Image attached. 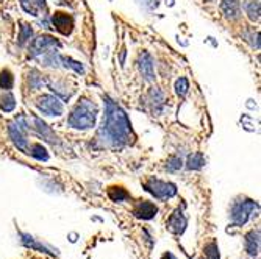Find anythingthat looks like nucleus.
I'll use <instances>...</instances> for the list:
<instances>
[{"instance_id":"nucleus-1","label":"nucleus","mask_w":261,"mask_h":259,"mask_svg":"<svg viewBox=\"0 0 261 259\" xmlns=\"http://www.w3.org/2000/svg\"><path fill=\"white\" fill-rule=\"evenodd\" d=\"M132 137V124L125 111L110 97H105V121L100 130V139L108 146L121 147L128 144Z\"/></svg>"},{"instance_id":"nucleus-24","label":"nucleus","mask_w":261,"mask_h":259,"mask_svg":"<svg viewBox=\"0 0 261 259\" xmlns=\"http://www.w3.org/2000/svg\"><path fill=\"white\" fill-rule=\"evenodd\" d=\"M181 166H183L181 158H178V156H172V158H169L168 164H166V169H168L169 172H175V170H180V169H181Z\"/></svg>"},{"instance_id":"nucleus-2","label":"nucleus","mask_w":261,"mask_h":259,"mask_svg":"<svg viewBox=\"0 0 261 259\" xmlns=\"http://www.w3.org/2000/svg\"><path fill=\"white\" fill-rule=\"evenodd\" d=\"M97 119V108L91 100L83 99L77 103L74 111L69 116V125L75 130H89L96 125Z\"/></svg>"},{"instance_id":"nucleus-22","label":"nucleus","mask_w":261,"mask_h":259,"mask_svg":"<svg viewBox=\"0 0 261 259\" xmlns=\"http://www.w3.org/2000/svg\"><path fill=\"white\" fill-rule=\"evenodd\" d=\"M246 11L250 17V20L256 22L259 19V2L258 0H252V2L246 4Z\"/></svg>"},{"instance_id":"nucleus-7","label":"nucleus","mask_w":261,"mask_h":259,"mask_svg":"<svg viewBox=\"0 0 261 259\" xmlns=\"http://www.w3.org/2000/svg\"><path fill=\"white\" fill-rule=\"evenodd\" d=\"M52 47H60V42L49 36V35H42L39 38H36L32 44V49H30V56H38V55H42L45 53L49 49Z\"/></svg>"},{"instance_id":"nucleus-3","label":"nucleus","mask_w":261,"mask_h":259,"mask_svg":"<svg viewBox=\"0 0 261 259\" xmlns=\"http://www.w3.org/2000/svg\"><path fill=\"white\" fill-rule=\"evenodd\" d=\"M258 203L253 202V200H240V202H234L231 205V213H230V217H231V222H233V226L240 228V226H244L247 223V220L256 213H258Z\"/></svg>"},{"instance_id":"nucleus-25","label":"nucleus","mask_w":261,"mask_h":259,"mask_svg":"<svg viewBox=\"0 0 261 259\" xmlns=\"http://www.w3.org/2000/svg\"><path fill=\"white\" fill-rule=\"evenodd\" d=\"M188 89H189V83H188V80H186L185 77L178 78V80H177V83H175V91H177L178 96H181V97H183V96H186Z\"/></svg>"},{"instance_id":"nucleus-6","label":"nucleus","mask_w":261,"mask_h":259,"mask_svg":"<svg viewBox=\"0 0 261 259\" xmlns=\"http://www.w3.org/2000/svg\"><path fill=\"white\" fill-rule=\"evenodd\" d=\"M36 108L44 116H50V117H58L64 112V106L60 102V99L55 96H49V94H44V96L38 99Z\"/></svg>"},{"instance_id":"nucleus-20","label":"nucleus","mask_w":261,"mask_h":259,"mask_svg":"<svg viewBox=\"0 0 261 259\" xmlns=\"http://www.w3.org/2000/svg\"><path fill=\"white\" fill-rule=\"evenodd\" d=\"M13 84H14V77H13V74L10 72L8 69H4L2 72H0V88L8 91V89L13 88Z\"/></svg>"},{"instance_id":"nucleus-19","label":"nucleus","mask_w":261,"mask_h":259,"mask_svg":"<svg viewBox=\"0 0 261 259\" xmlns=\"http://www.w3.org/2000/svg\"><path fill=\"white\" fill-rule=\"evenodd\" d=\"M29 155H32V156L36 158L38 161H47V159H49V153H47V150H45L41 144H33V146H30Z\"/></svg>"},{"instance_id":"nucleus-21","label":"nucleus","mask_w":261,"mask_h":259,"mask_svg":"<svg viewBox=\"0 0 261 259\" xmlns=\"http://www.w3.org/2000/svg\"><path fill=\"white\" fill-rule=\"evenodd\" d=\"M205 259H221V254H219V247L218 244L213 241V242H208L205 245Z\"/></svg>"},{"instance_id":"nucleus-12","label":"nucleus","mask_w":261,"mask_h":259,"mask_svg":"<svg viewBox=\"0 0 261 259\" xmlns=\"http://www.w3.org/2000/svg\"><path fill=\"white\" fill-rule=\"evenodd\" d=\"M186 225H188V220H186V217L183 214V211L178 208L174 214H171V217L168 220V228H169L171 233H174L178 236V234H181L186 229Z\"/></svg>"},{"instance_id":"nucleus-18","label":"nucleus","mask_w":261,"mask_h":259,"mask_svg":"<svg viewBox=\"0 0 261 259\" xmlns=\"http://www.w3.org/2000/svg\"><path fill=\"white\" fill-rule=\"evenodd\" d=\"M205 166V156L202 153H193L188 158V169L199 170Z\"/></svg>"},{"instance_id":"nucleus-29","label":"nucleus","mask_w":261,"mask_h":259,"mask_svg":"<svg viewBox=\"0 0 261 259\" xmlns=\"http://www.w3.org/2000/svg\"><path fill=\"white\" fill-rule=\"evenodd\" d=\"M161 259H177L172 253H164L163 256H161Z\"/></svg>"},{"instance_id":"nucleus-5","label":"nucleus","mask_w":261,"mask_h":259,"mask_svg":"<svg viewBox=\"0 0 261 259\" xmlns=\"http://www.w3.org/2000/svg\"><path fill=\"white\" fill-rule=\"evenodd\" d=\"M146 191L150 192L155 198L158 200H168L172 198L177 194V186L168 181H161L156 178H150L149 181L144 183Z\"/></svg>"},{"instance_id":"nucleus-4","label":"nucleus","mask_w":261,"mask_h":259,"mask_svg":"<svg viewBox=\"0 0 261 259\" xmlns=\"http://www.w3.org/2000/svg\"><path fill=\"white\" fill-rule=\"evenodd\" d=\"M27 130H29V124H27V117H17L13 122L8 124V134L13 140V144L22 150L23 153H29L30 146H29V139H27Z\"/></svg>"},{"instance_id":"nucleus-11","label":"nucleus","mask_w":261,"mask_h":259,"mask_svg":"<svg viewBox=\"0 0 261 259\" xmlns=\"http://www.w3.org/2000/svg\"><path fill=\"white\" fill-rule=\"evenodd\" d=\"M52 22L55 28L63 35H70V32L74 28V19L66 13H55L52 17Z\"/></svg>"},{"instance_id":"nucleus-17","label":"nucleus","mask_w":261,"mask_h":259,"mask_svg":"<svg viewBox=\"0 0 261 259\" xmlns=\"http://www.w3.org/2000/svg\"><path fill=\"white\" fill-rule=\"evenodd\" d=\"M16 108V99L11 92H7L4 94L2 97H0V109L5 111V112H11L13 109Z\"/></svg>"},{"instance_id":"nucleus-27","label":"nucleus","mask_w":261,"mask_h":259,"mask_svg":"<svg viewBox=\"0 0 261 259\" xmlns=\"http://www.w3.org/2000/svg\"><path fill=\"white\" fill-rule=\"evenodd\" d=\"M32 35H33V32H32V28L29 27V25H22V28H20V36H19V44L22 45V44H25L30 38H32Z\"/></svg>"},{"instance_id":"nucleus-28","label":"nucleus","mask_w":261,"mask_h":259,"mask_svg":"<svg viewBox=\"0 0 261 259\" xmlns=\"http://www.w3.org/2000/svg\"><path fill=\"white\" fill-rule=\"evenodd\" d=\"M30 84H32V88H39L41 84H44L42 77H39V74L36 72V70H32L30 72Z\"/></svg>"},{"instance_id":"nucleus-9","label":"nucleus","mask_w":261,"mask_h":259,"mask_svg":"<svg viewBox=\"0 0 261 259\" xmlns=\"http://www.w3.org/2000/svg\"><path fill=\"white\" fill-rule=\"evenodd\" d=\"M19 236H20L22 244L25 245V247H29V248H32V250H36V251H41V253H45V254H50V256H57L58 254L57 250L50 248L49 245H45L42 242H38L35 238H32L30 234H27V233H19Z\"/></svg>"},{"instance_id":"nucleus-15","label":"nucleus","mask_w":261,"mask_h":259,"mask_svg":"<svg viewBox=\"0 0 261 259\" xmlns=\"http://www.w3.org/2000/svg\"><path fill=\"white\" fill-rule=\"evenodd\" d=\"M32 124H33L35 131H36L39 136H42V139L49 140V142H55V139H57V137L54 136L52 130L49 128V125H47L45 122H42L41 119H38V117H33V119H32Z\"/></svg>"},{"instance_id":"nucleus-14","label":"nucleus","mask_w":261,"mask_h":259,"mask_svg":"<svg viewBox=\"0 0 261 259\" xmlns=\"http://www.w3.org/2000/svg\"><path fill=\"white\" fill-rule=\"evenodd\" d=\"M221 8H222V13L225 14L227 19H238L240 17V0H222L221 4Z\"/></svg>"},{"instance_id":"nucleus-8","label":"nucleus","mask_w":261,"mask_h":259,"mask_svg":"<svg viewBox=\"0 0 261 259\" xmlns=\"http://www.w3.org/2000/svg\"><path fill=\"white\" fill-rule=\"evenodd\" d=\"M158 213V208L155 206V203L147 202V200H142L138 202L133 208V216L136 219H142V220H150L156 216Z\"/></svg>"},{"instance_id":"nucleus-26","label":"nucleus","mask_w":261,"mask_h":259,"mask_svg":"<svg viewBox=\"0 0 261 259\" xmlns=\"http://www.w3.org/2000/svg\"><path fill=\"white\" fill-rule=\"evenodd\" d=\"M60 61H61V63H64V66H66V67H70V69H74L75 72L83 74V66H82L79 61H74L72 58H61Z\"/></svg>"},{"instance_id":"nucleus-23","label":"nucleus","mask_w":261,"mask_h":259,"mask_svg":"<svg viewBox=\"0 0 261 259\" xmlns=\"http://www.w3.org/2000/svg\"><path fill=\"white\" fill-rule=\"evenodd\" d=\"M20 5L27 13H30L33 16H38V5H41V4L36 2V0H20Z\"/></svg>"},{"instance_id":"nucleus-16","label":"nucleus","mask_w":261,"mask_h":259,"mask_svg":"<svg viewBox=\"0 0 261 259\" xmlns=\"http://www.w3.org/2000/svg\"><path fill=\"white\" fill-rule=\"evenodd\" d=\"M108 197L113 200V202H125V200H128L130 198V194L125 191V189H122V187H110V191H108Z\"/></svg>"},{"instance_id":"nucleus-10","label":"nucleus","mask_w":261,"mask_h":259,"mask_svg":"<svg viewBox=\"0 0 261 259\" xmlns=\"http://www.w3.org/2000/svg\"><path fill=\"white\" fill-rule=\"evenodd\" d=\"M139 72L144 77L146 81H153L155 80V67H153V60L149 53H141L139 55Z\"/></svg>"},{"instance_id":"nucleus-13","label":"nucleus","mask_w":261,"mask_h":259,"mask_svg":"<svg viewBox=\"0 0 261 259\" xmlns=\"http://www.w3.org/2000/svg\"><path fill=\"white\" fill-rule=\"evenodd\" d=\"M244 247L249 256H258L259 251V229H252L246 234Z\"/></svg>"}]
</instances>
